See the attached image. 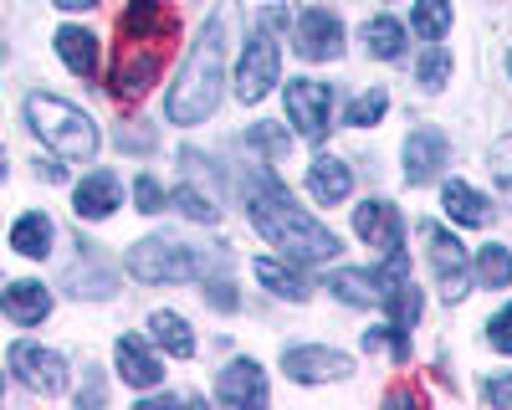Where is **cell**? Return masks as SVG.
Segmentation results:
<instances>
[{
    "instance_id": "cell-1",
    "label": "cell",
    "mask_w": 512,
    "mask_h": 410,
    "mask_svg": "<svg viewBox=\"0 0 512 410\" xmlns=\"http://www.w3.org/2000/svg\"><path fill=\"white\" fill-rule=\"evenodd\" d=\"M241 195H246V216L256 221V231H262L272 246H282V257H292V262H333L338 252H344L338 236L328 226H318L303 205L287 195V185L267 170V164H251V170L241 175Z\"/></svg>"
},
{
    "instance_id": "cell-2",
    "label": "cell",
    "mask_w": 512,
    "mask_h": 410,
    "mask_svg": "<svg viewBox=\"0 0 512 410\" xmlns=\"http://www.w3.org/2000/svg\"><path fill=\"white\" fill-rule=\"evenodd\" d=\"M231 21H236V11L226 6V11H216V21L205 26V36L195 41V52L185 57V67H180V82L169 88V98H164V113H169V123H205L210 113H216V103H221V77H226V31H231Z\"/></svg>"
},
{
    "instance_id": "cell-3",
    "label": "cell",
    "mask_w": 512,
    "mask_h": 410,
    "mask_svg": "<svg viewBox=\"0 0 512 410\" xmlns=\"http://www.w3.org/2000/svg\"><path fill=\"white\" fill-rule=\"evenodd\" d=\"M26 123H31V134L41 144H52L72 164H88L98 154V123L82 113V108L52 98V93H31L26 98Z\"/></svg>"
},
{
    "instance_id": "cell-4",
    "label": "cell",
    "mask_w": 512,
    "mask_h": 410,
    "mask_svg": "<svg viewBox=\"0 0 512 410\" xmlns=\"http://www.w3.org/2000/svg\"><path fill=\"white\" fill-rule=\"evenodd\" d=\"M226 262V252H200V246L169 241V236H149L128 252V272L139 282H190V277H210Z\"/></svg>"
},
{
    "instance_id": "cell-5",
    "label": "cell",
    "mask_w": 512,
    "mask_h": 410,
    "mask_svg": "<svg viewBox=\"0 0 512 410\" xmlns=\"http://www.w3.org/2000/svg\"><path fill=\"white\" fill-rule=\"evenodd\" d=\"M420 241H425V257H431V272H436L441 298H446V303H461L466 293H472V262H466V246H461L446 226H436V221L420 226Z\"/></svg>"
},
{
    "instance_id": "cell-6",
    "label": "cell",
    "mask_w": 512,
    "mask_h": 410,
    "mask_svg": "<svg viewBox=\"0 0 512 410\" xmlns=\"http://www.w3.org/2000/svg\"><path fill=\"white\" fill-rule=\"evenodd\" d=\"M277 77H282V52H277L272 31L256 26L251 41H246V52H241V67H236V98L241 103H262Z\"/></svg>"
},
{
    "instance_id": "cell-7",
    "label": "cell",
    "mask_w": 512,
    "mask_h": 410,
    "mask_svg": "<svg viewBox=\"0 0 512 410\" xmlns=\"http://www.w3.org/2000/svg\"><path fill=\"white\" fill-rule=\"evenodd\" d=\"M164 57H169V47H139V41H123V47H118V67H113L108 93H113L118 103H139V98L154 88V82H159Z\"/></svg>"
},
{
    "instance_id": "cell-8",
    "label": "cell",
    "mask_w": 512,
    "mask_h": 410,
    "mask_svg": "<svg viewBox=\"0 0 512 410\" xmlns=\"http://www.w3.org/2000/svg\"><path fill=\"white\" fill-rule=\"evenodd\" d=\"M328 113H333V88L313 77H292L287 82V118L297 123V134L308 144H318L328 134Z\"/></svg>"
},
{
    "instance_id": "cell-9",
    "label": "cell",
    "mask_w": 512,
    "mask_h": 410,
    "mask_svg": "<svg viewBox=\"0 0 512 410\" xmlns=\"http://www.w3.org/2000/svg\"><path fill=\"white\" fill-rule=\"evenodd\" d=\"M118 36L139 47H175V11L164 0H128L118 16Z\"/></svg>"
},
{
    "instance_id": "cell-10",
    "label": "cell",
    "mask_w": 512,
    "mask_h": 410,
    "mask_svg": "<svg viewBox=\"0 0 512 410\" xmlns=\"http://www.w3.org/2000/svg\"><path fill=\"white\" fill-rule=\"evenodd\" d=\"M11 369L16 380L36 395H62L67 390V364L57 349H41V344H11Z\"/></svg>"
},
{
    "instance_id": "cell-11",
    "label": "cell",
    "mask_w": 512,
    "mask_h": 410,
    "mask_svg": "<svg viewBox=\"0 0 512 410\" xmlns=\"http://www.w3.org/2000/svg\"><path fill=\"white\" fill-rule=\"evenodd\" d=\"M292 47L308 62H333L338 52H344V21H338L333 11H323V6H308V16L292 31Z\"/></svg>"
},
{
    "instance_id": "cell-12",
    "label": "cell",
    "mask_w": 512,
    "mask_h": 410,
    "mask_svg": "<svg viewBox=\"0 0 512 410\" xmlns=\"http://www.w3.org/2000/svg\"><path fill=\"white\" fill-rule=\"evenodd\" d=\"M446 154H451V144H446L441 129H415V134L405 139V180H410V185H431V180L441 175Z\"/></svg>"
},
{
    "instance_id": "cell-13",
    "label": "cell",
    "mask_w": 512,
    "mask_h": 410,
    "mask_svg": "<svg viewBox=\"0 0 512 410\" xmlns=\"http://www.w3.org/2000/svg\"><path fill=\"white\" fill-rule=\"evenodd\" d=\"M354 231L369 246H379V252H395V246L405 241V221H400V211H395L390 200H364L359 211H354Z\"/></svg>"
},
{
    "instance_id": "cell-14",
    "label": "cell",
    "mask_w": 512,
    "mask_h": 410,
    "mask_svg": "<svg viewBox=\"0 0 512 410\" xmlns=\"http://www.w3.org/2000/svg\"><path fill=\"white\" fill-rule=\"evenodd\" d=\"M282 369L292 380H303V385H318V380H344L354 364H349V354H338V349H287Z\"/></svg>"
},
{
    "instance_id": "cell-15",
    "label": "cell",
    "mask_w": 512,
    "mask_h": 410,
    "mask_svg": "<svg viewBox=\"0 0 512 410\" xmlns=\"http://www.w3.org/2000/svg\"><path fill=\"white\" fill-rule=\"evenodd\" d=\"M118 200H123L118 175L93 170V175H82V185H77V195H72V211H77L82 221H103V216H113V211H118Z\"/></svg>"
},
{
    "instance_id": "cell-16",
    "label": "cell",
    "mask_w": 512,
    "mask_h": 410,
    "mask_svg": "<svg viewBox=\"0 0 512 410\" xmlns=\"http://www.w3.org/2000/svg\"><path fill=\"white\" fill-rule=\"evenodd\" d=\"M216 395L226 405H267V380H262V369H256L251 359H236V364L221 369Z\"/></svg>"
},
{
    "instance_id": "cell-17",
    "label": "cell",
    "mask_w": 512,
    "mask_h": 410,
    "mask_svg": "<svg viewBox=\"0 0 512 410\" xmlns=\"http://www.w3.org/2000/svg\"><path fill=\"white\" fill-rule=\"evenodd\" d=\"M354 190V175H349V164L344 159H333V154H318L308 164V195L318 205H338V200H349Z\"/></svg>"
},
{
    "instance_id": "cell-18",
    "label": "cell",
    "mask_w": 512,
    "mask_h": 410,
    "mask_svg": "<svg viewBox=\"0 0 512 410\" xmlns=\"http://www.w3.org/2000/svg\"><path fill=\"white\" fill-rule=\"evenodd\" d=\"M118 375L128 380V385H134V390H154L159 380H164V364L144 349V339H134V334H123L118 339Z\"/></svg>"
},
{
    "instance_id": "cell-19",
    "label": "cell",
    "mask_w": 512,
    "mask_h": 410,
    "mask_svg": "<svg viewBox=\"0 0 512 410\" xmlns=\"http://www.w3.org/2000/svg\"><path fill=\"white\" fill-rule=\"evenodd\" d=\"M57 52H62L67 72H77L82 82H93V77H98V36H93V31L62 26V31H57Z\"/></svg>"
},
{
    "instance_id": "cell-20",
    "label": "cell",
    "mask_w": 512,
    "mask_h": 410,
    "mask_svg": "<svg viewBox=\"0 0 512 410\" xmlns=\"http://www.w3.org/2000/svg\"><path fill=\"white\" fill-rule=\"evenodd\" d=\"M0 313L16 318V323H41L52 313V293L41 282H11L6 293H0Z\"/></svg>"
},
{
    "instance_id": "cell-21",
    "label": "cell",
    "mask_w": 512,
    "mask_h": 410,
    "mask_svg": "<svg viewBox=\"0 0 512 410\" xmlns=\"http://www.w3.org/2000/svg\"><path fill=\"white\" fill-rule=\"evenodd\" d=\"M441 205H446V216L451 221H461V226H492V200L487 195H477L472 185H461V180H446V190H441Z\"/></svg>"
},
{
    "instance_id": "cell-22",
    "label": "cell",
    "mask_w": 512,
    "mask_h": 410,
    "mask_svg": "<svg viewBox=\"0 0 512 410\" xmlns=\"http://www.w3.org/2000/svg\"><path fill=\"white\" fill-rule=\"evenodd\" d=\"M52 241H57V226H52V216L47 211H26L16 226H11V246H16V252L21 257H47L52 252Z\"/></svg>"
},
{
    "instance_id": "cell-23",
    "label": "cell",
    "mask_w": 512,
    "mask_h": 410,
    "mask_svg": "<svg viewBox=\"0 0 512 410\" xmlns=\"http://www.w3.org/2000/svg\"><path fill=\"white\" fill-rule=\"evenodd\" d=\"M251 272H256V282H262L267 293H277V298H287V303H308V298H313V282H308L303 272H292V267L272 262V257H262Z\"/></svg>"
},
{
    "instance_id": "cell-24",
    "label": "cell",
    "mask_w": 512,
    "mask_h": 410,
    "mask_svg": "<svg viewBox=\"0 0 512 410\" xmlns=\"http://www.w3.org/2000/svg\"><path fill=\"white\" fill-rule=\"evenodd\" d=\"M328 287H333V298H344V303H354V308L384 303V282H379L374 272H354V267H344V272H333V277H328Z\"/></svg>"
},
{
    "instance_id": "cell-25",
    "label": "cell",
    "mask_w": 512,
    "mask_h": 410,
    "mask_svg": "<svg viewBox=\"0 0 512 410\" xmlns=\"http://www.w3.org/2000/svg\"><path fill=\"white\" fill-rule=\"evenodd\" d=\"M149 334L164 354H175V359H190L195 354V334H190V323L180 313H154L149 318Z\"/></svg>"
},
{
    "instance_id": "cell-26",
    "label": "cell",
    "mask_w": 512,
    "mask_h": 410,
    "mask_svg": "<svg viewBox=\"0 0 512 410\" xmlns=\"http://www.w3.org/2000/svg\"><path fill=\"white\" fill-rule=\"evenodd\" d=\"M364 52L379 57V62H395V57L405 52V31H400V21H390V16L364 21Z\"/></svg>"
},
{
    "instance_id": "cell-27",
    "label": "cell",
    "mask_w": 512,
    "mask_h": 410,
    "mask_svg": "<svg viewBox=\"0 0 512 410\" xmlns=\"http://www.w3.org/2000/svg\"><path fill=\"white\" fill-rule=\"evenodd\" d=\"M113 287H118V277H113L108 267H93V262H88V267L77 262V267L67 272V293H72V298H108Z\"/></svg>"
},
{
    "instance_id": "cell-28",
    "label": "cell",
    "mask_w": 512,
    "mask_h": 410,
    "mask_svg": "<svg viewBox=\"0 0 512 410\" xmlns=\"http://www.w3.org/2000/svg\"><path fill=\"white\" fill-rule=\"evenodd\" d=\"M384 308H390V323L415 328V323H420V287H415L410 277L395 282V287H384Z\"/></svg>"
},
{
    "instance_id": "cell-29",
    "label": "cell",
    "mask_w": 512,
    "mask_h": 410,
    "mask_svg": "<svg viewBox=\"0 0 512 410\" xmlns=\"http://www.w3.org/2000/svg\"><path fill=\"white\" fill-rule=\"evenodd\" d=\"M472 267H477L482 287H512V252H507V246H482Z\"/></svg>"
},
{
    "instance_id": "cell-30",
    "label": "cell",
    "mask_w": 512,
    "mask_h": 410,
    "mask_svg": "<svg viewBox=\"0 0 512 410\" xmlns=\"http://www.w3.org/2000/svg\"><path fill=\"white\" fill-rule=\"evenodd\" d=\"M410 26H415L425 41L446 36V31H451V0H415V16H410Z\"/></svg>"
},
{
    "instance_id": "cell-31",
    "label": "cell",
    "mask_w": 512,
    "mask_h": 410,
    "mask_svg": "<svg viewBox=\"0 0 512 410\" xmlns=\"http://www.w3.org/2000/svg\"><path fill=\"white\" fill-rule=\"evenodd\" d=\"M169 205H175L180 216H190V221H221V211H216V200H210L205 190H195V185H175V195H169Z\"/></svg>"
},
{
    "instance_id": "cell-32",
    "label": "cell",
    "mask_w": 512,
    "mask_h": 410,
    "mask_svg": "<svg viewBox=\"0 0 512 410\" xmlns=\"http://www.w3.org/2000/svg\"><path fill=\"white\" fill-rule=\"evenodd\" d=\"M384 108H390V98H384V88H369V93H359V98L349 103L344 123H349V129H369V123H379V118H384Z\"/></svg>"
},
{
    "instance_id": "cell-33",
    "label": "cell",
    "mask_w": 512,
    "mask_h": 410,
    "mask_svg": "<svg viewBox=\"0 0 512 410\" xmlns=\"http://www.w3.org/2000/svg\"><path fill=\"white\" fill-rule=\"evenodd\" d=\"M487 170H492V180H497L502 200L512 205V134H507V139H497V144L487 149Z\"/></svg>"
},
{
    "instance_id": "cell-34",
    "label": "cell",
    "mask_w": 512,
    "mask_h": 410,
    "mask_svg": "<svg viewBox=\"0 0 512 410\" xmlns=\"http://www.w3.org/2000/svg\"><path fill=\"white\" fill-rule=\"evenodd\" d=\"M446 77H451V57H446L441 47H431V52L420 57V82L436 93V88H446Z\"/></svg>"
},
{
    "instance_id": "cell-35",
    "label": "cell",
    "mask_w": 512,
    "mask_h": 410,
    "mask_svg": "<svg viewBox=\"0 0 512 410\" xmlns=\"http://www.w3.org/2000/svg\"><path fill=\"white\" fill-rule=\"evenodd\" d=\"M134 200H139V211H144V216H159L164 205H169V195L159 190L154 175H139V180H134Z\"/></svg>"
},
{
    "instance_id": "cell-36",
    "label": "cell",
    "mask_w": 512,
    "mask_h": 410,
    "mask_svg": "<svg viewBox=\"0 0 512 410\" xmlns=\"http://www.w3.org/2000/svg\"><path fill=\"white\" fill-rule=\"evenodd\" d=\"M487 339H492V349H497V354H512V303L487 323Z\"/></svg>"
},
{
    "instance_id": "cell-37",
    "label": "cell",
    "mask_w": 512,
    "mask_h": 410,
    "mask_svg": "<svg viewBox=\"0 0 512 410\" xmlns=\"http://www.w3.org/2000/svg\"><path fill=\"white\" fill-rule=\"evenodd\" d=\"M205 298H210V308H221V313H236V308H241V298L231 293L226 277H210V282H205Z\"/></svg>"
},
{
    "instance_id": "cell-38",
    "label": "cell",
    "mask_w": 512,
    "mask_h": 410,
    "mask_svg": "<svg viewBox=\"0 0 512 410\" xmlns=\"http://www.w3.org/2000/svg\"><path fill=\"white\" fill-rule=\"evenodd\" d=\"M246 144H256V149H272V154H282V149H287V134H282V129H272V123H256V129L246 134Z\"/></svg>"
},
{
    "instance_id": "cell-39",
    "label": "cell",
    "mask_w": 512,
    "mask_h": 410,
    "mask_svg": "<svg viewBox=\"0 0 512 410\" xmlns=\"http://www.w3.org/2000/svg\"><path fill=\"white\" fill-rule=\"evenodd\" d=\"M482 400H487V405H512V375L487 380V385H482Z\"/></svg>"
},
{
    "instance_id": "cell-40",
    "label": "cell",
    "mask_w": 512,
    "mask_h": 410,
    "mask_svg": "<svg viewBox=\"0 0 512 410\" xmlns=\"http://www.w3.org/2000/svg\"><path fill=\"white\" fill-rule=\"evenodd\" d=\"M154 144V134H144V129H118V149H149Z\"/></svg>"
},
{
    "instance_id": "cell-41",
    "label": "cell",
    "mask_w": 512,
    "mask_h": 410,
    "mask_svg": "<svg viewBox=\"0 0 512 410\" xmlns=\"http://www.w3.org/2000/svg\"><path fill=\"white\" fill-rule=\"evenodd\" d=\"M36 175L47 180V185H62V180H67V170H62L57 159H36Z\"/></svg>"
},
{
    "instance_id": "cell-42",
    "label": "cell",
    "mask_w": 512,
    "mask_h": 410,
    "mask_svg": "<svg viewBox=\"0 0 512 410\" xmlns=\"http://www.w3.org/2000/svg\"><path fill=\"white\" fill-rule=\"evenodd\" d=\"M52 6H62V11H93L98 0H52Z\"/></svg>"
},
{
    "instance_id": "cell-43",
    "label": "cell",
    "mask_w": 512,
    "mask_h": 410,
    "mask_svg": "<svg viewBox=\"0 0 512 410\" xmlns=\"http://www.w3.org/2000/svg\"><path fill=\"white\" fill-rule=\"evenodd\" d=\"M415 400H420V395H415V390H405V385H400V390H390V405H415Z\"/></svg>"
},
{
    "instance_id": "cell-44",
    "label": "cell",
    "mask_w": 512,
    "mask_h": 410,
    "mask_svg": "<svg viewBox=\"0 0 512 410\" xmlns=\"http://www.w3.org/2000/svg\"><path fill=\"white\" fill-rule=\"evenodd\" d=\"M11 175V164H6V154H0V180H6Z\"/></svg>"
},
{
    "instance_id": "cell-45",
    "label": "cell",
    "mask_w": 512,
    "mask_h": 410,
    "mask_svg": "<svg viewBox=\"0 0 512 410\" xmlns=\"http://www.w3.org/2000/svg\"><path fill=\"white\" fill-rule=\"evenodd\" d=\"M507 72H512V52H507Z\"/></svg>"
}]
</instances>
